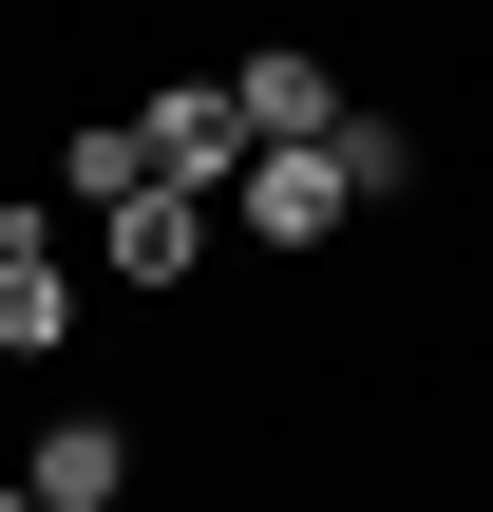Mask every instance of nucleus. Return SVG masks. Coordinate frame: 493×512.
Wrapping results in <instances>:
<instances>
[{
	"mask_svg": "<svg viewBox=\"0 0 493 512\" xmlns=\"http://www.w3.org/2000/svg\"><path fill=\"white\" fill-rule=\"evenodd\" d=\"M209 228H228V209H190V190H133V209L95 228V266H114V285H190V266H209Z\"/></svg>",
	"mask_w": 493,
	"mask_h": 512,
	"instance_id": "nucleus-5",
	"label": "nucleus"
},
{
	"mask_svg": "<svg viewBox=\"0 0 493 512\" xmlns=\"http://www.w3.org/2000/svg\"><path fill=\"white\" fill-rule=\"evenodd\" d=\"M76 342V266H57V209H0V361H57Z\"/></svg>",
	"mask_w": 493,
	"mask_h": 512,
	"instance_id": "nucleus-2",
	"label": "nucleus"
},
{
	"mask_svg": "<svg viewBox=\"0 0 493 512\" xmlns=\"http://www.w3.org/2000/svg\"><path fill=\"white\" fill-rule=\"evenodd\" d=\"M0 512H38V494H19V475H0Z\"/></svg>",
	"mask_w": 493,
	"mask_h": 512,
	"instance_id": "nucleus-9",
	"label": "nucleus"
},
{
	"mask_svg": "<svg viewBox=\"0 0 493 512\" xmlns=\"http://www.w3.org/2000/svg\"><path fill=\"white\" fill-rule=\"evenodd\" d=\"M133 190H152V152H133V114H76V133H57V209H95V228H114Z\"/></svg>",
	"mask_w": 493,
	"mask_h": 512,
	"instance_id": "nucleus-7",
	"label": "nucleus"
},
{
	"mask_svg": "<svg viewBox=\"0 0 493 512\" xmlns=\"http://www.w3.org/2000/svg\"><path fill=\"white\" fill-rule=\"evenodd\" d=\"M323 171H342V209H399V190H418V133H399V114H342Z\"/></svg>",
	"mask_w": 493,
	"mask_h": 512,
	"instance_id": "nucleus-8",
	"label": "nucleus"
},
{
	"mask_svg": "<svg viewBox=\"0 0 493 512\" xmlns=\"http://www.w3.org/2000/svg\"><path fill=\"white\" fill-rule=\"evenodd\" d=\"M228 228H247V247H342V171H323V152H247Z\"/></svg>",
	"mask_w": 493,
	"mask_h": 512,
	"instance_id": "nucleus-4",
	"label": "nucleus"
},
{
	"mask_svg": "<svg viewBox=\"0 0 493 512\" xmlns=\"http://www.w3.org/2000/svg\"><path fill=\"white\" fill-rule=\"evenodd\" d=\"M19 494L38 512H133V437H114V418H57V437L19 456Z\"/></svg>",
	"mask_w": 493,
	"mask_h": 512,
	"instance_id": "nucleus-6",
	"label": "nucleus"
},
{
	"mask_svg": "<svg viewBox=\"0 0 493 512\" xmlns=\"http://www.w3.org/2000/svg\"><path fill=\"white\" fill-rule=\"evenodd\" d=\"M228 114H247V152H323V133H342V76H323L304 38H266V57L228 76Z\"/></svg>",
	"mask_w": 493,
	"mask_h": 512,
	"instance_id": "nucleus-3",
	"label": "nucleus"
},
{
	"mask_svg": "<svg viewBox=\"0 0 493 512\" xmlns=\"http://www.w3.org/2000/svg\"><path fill=\"white\" fill-rule=\"evenodd\" d=\"M133 152H152V190L228 209V190H247V114H228V76H171V95L133 114Z\"/></svg>",
	"mask_w": 493,
	"mask_h": 512,
	"instance_id": "nucleus-1",
	"label": "nucleus"
}]
</instances>
